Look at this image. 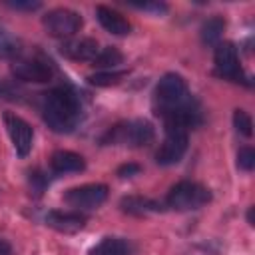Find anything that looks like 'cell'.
Listing matches in <instances>:
<instances>
[{
	"mask_svg": "<svg viewBox=\"0 0 255 255\" xmlns=\"http://www.w3.org/2000/svg\"><path fill=\"white\" fill-rule=\"evenodd\" d=\"M80 114H82L80 100L68 88H56V90H52L46 96L44 106H42L44 122L56 133H68V131H72L76 128V124L80 122Z\"/></svg>",
	"mask_w": 255,
	"mask_h": 255,
	"instance_id": "1",
	"label": "cell"
},
{
	"mask_svg": "<svg viewBox=\"0 0 255 255\" xmlns=\"http://www.w3.org/2000/svg\"><path fill=\"white\" fill-rule=\"evenodd\" d=\"M209 201H211V191L197 181H179L169 189V193L165 197L167 207H171L175 211L199 209Z\"/></svg>",
	"mask_w": 255,
	"mask_h": 255,
	"instance_id": "2",
	"label": "cell"
},
{
	"mask_svg": "<svg viewBox=\"0 0 255 255\" xmlns=\"http://www.w3.org/2000/svg\"><path fill=\"white\" fill-rule=\"evenodd\" d=\"M151 139H153V126L147 120H133L128 124H118L102 137L104 143H124L131 147L147 145Z\"/></svg>",
	"mask_w": 255,
	"mask_h": 255,
	"instance_id": "3",
	"label": "cell"
},
{
	"mask_svg": "<svg viewBox=\"0 0 255 255\" xmlns=\"http://www.w3.org/2000/svg\"><path fill=\"white\" fill-rule=\"evenodd\" d=\"M187 100H191V94H189V88H187V82L183 80V76L169 72L159 78V82L155 86V102L159 104L157 112L177 108V106L185 104Z\"/></svg>",
	"mask_w": 255,
	"mask_h": 255,
	"instance_id": "4",
	"label": "cell"
},
{
	"mask_svg": "<svg viewBox=\"0 0 255 255\" xmlns=\"http://www.w3.org/2000/svg\"><path fill=\"white\" fill-rule=\"evenodd\" d=\"M187 151V129L165 124V137L159 149L155 151V161L159 165H173L177 163Z\"/></svg>",
	"mask_w": 255,
	"mask_h": 255,
	"instance_id": "5",
	"label": "cell"
},
{
	"mask_svg": "<svg viewBox=\"0 0 255 255\" xmlns=\"http://www.w3.org/2000/svg\"><path fill=\"white\" fill-rule=\"evenodd\" d=\"M42 24L54 38H72L82 28V16L70 8H54L42 18Z\"/></svg>",
	"mask_w": 255,
	"mask_h": 255,
	"instance_id": "6",
	"label": "cell"
},
{
	"mask_svg": "<svg viewBox=\"0 0 255 255\" xmlns=\"http://www.w3.org/2000/svg\"><path fill=\"white\" fill-rule=\"evenodd\" d=\"M108 199V185L104 183H86L72 187L64 193V201L76 209H96Z\"/></svg>",
	"mask_w": 255,
	"mask_h": 255,
	"instance_id": "7",
	"label": "cell"
},
{
	"mask_svg": "<svg viewBox=\"0 0 255 255\" xmlns=\"http://www.w3.org/2000/svg\"><path fill=\"white\" fill-rule=\"evenodd\" d=\"M12 76L20 82H34V84H46L54 76V68L46 60L38 58H16L10 66Z\"/></svg>",
	"mask_w": 255,
	"mask_h": 255,
	"instance_id": "8",
	"label": "cell"
},
{
	"mask_svg": "<svg viewBox=\"0 0 255 255\" xmlns=\"http://www.w3.org/2000/svg\"><path fill=\"white\" fill-rule=\"evenodd\" d=\"M4 124H6V131L10 135V141H12L14 149H16V153L20 157H26L30 153L32 141H34V129H32V126L24 118H20V116H16L12 112H6L4 114Z\"/></svg>",
	"mask_w": 255,
	"mask_h": 255,
	"instance_id": "9",
	"label": "cell"
},
{
	"mask_svg": "<svg viewBox=\"0 0 255 255\" xmlns=\"http://www.w3.org/2000/svg\"><path fill=\"white\" fill-rule=\"evenodd\" d=\"M213 62H215V72L217 76L231 80V82H241L243 80V72L239 66V56H237V48L231 42H221L215 48L213 54Z\"/></svg>",
	"mask_w": 255,
	"mask_h": 255,
	"instance_id": "10",
	"label": "cell"
},
{
	"mask_svg": "<svg viewBox=\"0 0 255 255\" xmlns=\"http://www.w3.org/2000/svg\"><path fill=\"white\" fill-rule=\"evenodd\" d=\"M98 52H100L98 42L94 38H84V36L68 38L60 46V54L74 62H92Z\"/></svg>",
	"mask_w": 255,
	"mask_h": 255,
	"instance_id": "11",
	"label": "cell"
},
{
	"mask_svg": "<svg viewBox=\"0 0 255 255\" xmlns=\"http://www.w3.org/2000/svg\"><path fill=\"white\" fill-rule=\"evenodd\" d=\"M46 225L60 231V233H78L80 229H84L86 225V215H82L80 211H48L44 217Z\"/></svg>",
	"mask_w": 255,
	"mask_h": 255,
	"instance_id": "12",
	"label": "cell"
},
{
	"mask_svg": "<svg viewBox=\"0 0 255 255\" xmlns=\"http://www.w3.org/2000/svg\"><path fill=\"white\" fill-rule=\"evenodd\" d=\"M96 18L98 22L104 26V30H108L110 34H116V36H126L129 34L131 26L129 22L124 18V14H120L118 10L110 8V6H98L96 8Z\"/></svg>",
	"mask_w": 255,
	"mask_h": 255,
	"instance_id": "13",
	"label": "cell"
},
{
	"mask_svg": "<svg viewBox=\"0 0 255 255\" xmlns=\"http://www.w3.org/2000/svg\"><path fill=\"white\" fill-rule=\"evenodd\" d=\"M50 167L56 173H78L86 167V161L80 153H74L70 149H58L50 157Z\"/></svg>",
	"mask_w": 255,
	"mask_h": 255,
	"instance_id": "14",
	"label": "cell"
},
{
	"mask_svg": "<svg viewBox=\"0 0 255 255\" xmlns=\"http://www.w3.org/2000/svg\"><path fill=\"white\" fill-rule=\"evenodd\" d=\"M120 207L124 213H129V215H147V213L161 211V203L149 197H143V195H126L122 197Z\"/></svg>",
	"mask_w": 255,
	"mask_h": 255,
	"instance_id": "15",
	"label": "cell"
},
{
	"mask_svg": "<svg viewBox=\"0 0 255 255\" xmlns=\"http://www.w3.org/2000/svg\"><path fill=\"white\" fill-rule=\"evenodd\" d=\"M90 255H133V247L128 239L106 237L90 249Z\"/></svg>",
	"mask_w": 255,
	"mask_h": 255,
	"instance_id": "16",
	"label": "cell"
},
{
	"mask_svg": "<svg viewBox=\"0 0 255 255\" xmlns=\"http://www.w3.org/2000/svg\"><path fill=\"white\" fill-rule=\"evenodd\" d=\"M223 30H225V20L221 16H213V18L205 20L203 26H201V40H203V44H209V46L217 44L221 40V36H223Z\"/></svg>",
	"mask_w": 255,
	"mask_h": 255,
	"instance_id": "17",
	"label": "cell"
},
{
	"mask_svg": "<svg viewBox=\"0 0 255 255\" xmlns=\"http://www.w3.org/2000/svg\"><path fill=\"white\" fill-rule=\"evenodd\" d=\"M122 62H124V54L118 48L108 46V48H104L96 54V58L92 60V66L94 68H116Z\"/></svg>",
	"mask_w": 255,
	"mask_h": 255,
	"instance_id": "18",
	"label": "cell"
},
{
	"mask_svg": "<svg viewBox=\"0 0 255 255\" xmlns=\"http://www.w3.org/2000/svg\"><path fill=\"white\" fill-rule=\"evenodd\" d=\"M22 52L20 40L0 26V58H16Z\"/></svg>",
	"mask_w": 255,
	"mask_h": 255,
	"instance_id": "19",
	"label": "cell"
},
{
	"mask_svg": "<svg viewBox=\"0 0 255 255\" xmlns=\"http://www.w3.org/2000/svg\"><path fill=\"white\" fill-rule=\"evenodd\" d=\"M128 76V72H118V70H110V72H96L88 78V82L92 86H98V88H108V86H116L120 84L124 78Z\"/></svg>",
	"mask_w": 255,
	"mask_h": 255,
	"instance_id": "20",
	"label": "cell"
},
{
	"mask_svg": "<svg viewBox=\"0 0 255 255\" xmlns=\"http://www.w3.org/2000/svg\"><path fill=\"white\" fill-rule=\"evenodd\" d=\"M233 126L237 129V133H241L245 137H251V133H253V122H251V116L245 110H235L233 112Z\"/></svg>",
	"mask_w": 255,
	"mask_h": 255,
	"instance_id": "21",
	"label": "cell"
},
{
	"mask_svg": "<svg viewBox=\"0 0 255 255\" xmlns=\"http://www.w3.org/2000/svg\"><path fill=\"white\" fill-rule=\"evenodd\" d=\"M237 167L243 171H251L255 167V151L253 147H241L237 151Z\"/></svg>",
	"mask_w": 255,
	"mask_h": 255,
	"instance_id": "22",
	"label": "cell"
},
{
	"mask_svg": "<svg viewBox=\"0 0 255 255\" xmlns=\"http://www.w3.org/2000/svg\"><path fill=\"white\" fill-rule=\"evenodd\" d=\"M8 8H14V10H26V12H32V10H38L42 4L40 2H32V0H14V2H10V0H6L4 2Z\"/></svg>",
	"mask_w": 255,
	"mask_h": 255,
	"instance_id": "23",
	"label": "cell"
},
{
	"mask_svg": "<svg viewBox=\"0 0 255 255\" xmlns=\"http://www.w3.org/2000/svg\"><path fill=\"white\" fill-rule=\"evenodd\" d=\"M139 10H149V12H155V14H161V12H167V4L163 2H143V4H131Z\"/></svg>",
	"mask_w": 255,
	"mask_h": 255,
	"instance_id": "24",
	"label": "cell"
},
{
	"mask_svg": "<svg viewBox=\"0 0 255 255\" xmlns=\"http://www.w3.org/2000/svg\"><path fill=\"white\" fill-rule=\"evenodd\" d=\"M139 171H141V167H139L137 163H124V165L118 167V175H120V177H133V175H137Z\"/></svg>",
	"mask_w": 255,
	"mask_h": 255,
	"instance_id": "25",
	"label": "cell"
},
{
	"mask_svg": "<svg viewBox=\"0 0 255 255\" xmlns=\"http://www.w3.org/2000/svg\"><path fill=\"white\" fill-rule=\"evenodd\" d=\"M0 255H12V245L6 239H0Z\"/></svg>",
	"mask_w": 255,
	"mask_h": 255,
	"instance_id": "26",
	"label": "cell"
},
{
	"mask_svg": "<svg viewBox=\"0 0 255 255\" xmlns=\"http://www.w3.org/2000/svg\"><path fill=\"white\" fill-rule=\"evenodd\" d=\"M247 221H249L251 227L255 225V221H253V207H249V211H247Z\"/></svg>",
	"mask_w": 255,
	"mask_h": 255,
	"instance_id": "27",
	"label": "cell"
}]
</instances>
